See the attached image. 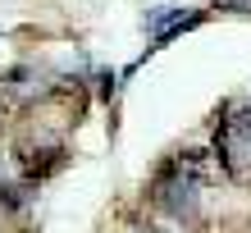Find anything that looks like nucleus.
<instances>
[{
	"instance_id": "obj_5",
	"label": "nucleus",
	"mask_w": 251,
	"mask_h": 233,
	"mask_svg": "<svg viewBox=\"0 0 251 233\" xmlns=\"http://www.w3.org/2000/svg\"><path fill=\"white\" fill-rule=\"evenodd\" d=\"M0 110H5V78H0Z\"/></svg>"
},
{
	"instance_id": "obj_1",
	"label": "nucleus",
	"mask_w": 251,
	"mask_h": 233,
	"mask_svg": "<svg viewBox=\"0 0 251 233\" xmlns=\"http://www.w3.org/2000/svg\"><path fill=\"white\" fill-rule=\"evenodd\" d=\"M215 165L238 183H251V105H224L215 119Z\"/></svg>"
},
{
	"instance_id": "obj_3",
	"label": "nucleus",
	"mask_w": 251,
	"mask_h": 233,
	"mask_svg": "<svg viewBox=\"0 0 251 233\" xmlns=\"http://www.w3.org/2000/svg\"><path fill=\"white\" fill-rule=\"evenodd\" d=\"M215 9H233V14H251V0H215Z\"/></svg>"
},
{
	"instance_id": "obj_4",
	"label": "nucleus",
	"mask_w": 251,
	"mask_h": 233,
	"mask_svg": "<svg viewBox=\"0 0 251 233\" xmlns=\"http://www.w3.org/2000/svg\"><path fill=\"white\" fill-rule=\"evenodd\" d=\"M142 233H174V229H160V224H146Z\"/></svg>"
},
{
	"instance_id": "obj_2",
	"label": "nucleus",
	"mask_w": 251,
	"mask_h": 233,
	"mask_svg": "<svg viewBox=\"0 0 251 233\" xmlns=\"http://www.w3.org/2000/svg\"><path fill=\"white\" fill-rule=\"evenodd\" d=\"M197 197H201V183H192L183 169H174V160L155 174V187H151V201L174 220H192L197 215Z\"/></svg>"
}]
</instances>
